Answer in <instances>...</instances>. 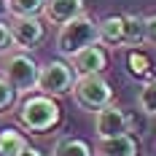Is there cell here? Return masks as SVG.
I'll return each instance as SVG.
<instances>
[{"label": "cell", "instance_id": "1", "mask_svg": "<svg viewBox=\"0 0 156 156\" xmlns=\"http://www.w3.org/2000/svg\"><path fill=\"white\" fill-rule=\"evenodd\" d=\"M62 119V110L54 102V97L48 94H32L27 97L22 105H19V113H16V121L24 132H32V135H43L48 129L59 124Z\"/></svg>", "mask_w": 156, "mask_h": 156}, {"label": "cell", "instance_id": "2", "mask_svg": "<svg viewBox=\"0 0 156 156\" xmlns=\"http://www.w3.org/2000/svg\"><path fill=\"white\" fill-rule=\"evenodd\" d=\"M92 43H100V41H97V22H94L92 16L81 14V16H76V19L59 24V32H57V51H59L62 57H70V59H73L78 51H83V48L92 46Z\"/></svg>", "mask_w": 156, "mask_h": 156}, {"label": "cell", "instance_id": "3", "mask_svg": "<svg viewBox=\"0 0 156 156\" xmlns=\"http://www.w3.org/2000/svg\"><path fill=\"white\" fill-rule=\"evenodd\" d=\"M73 97H76V105L89 113H97L100 108H105L113 102V89L110 83L102 78V73H92V76H78L73 83Z\"/></svg>", "mask_w": 156, "mask_h": 156}, {"label": "cell", "instance_id": "4", "mask_svg": "<svg viewBox=\"0 0 156 156\" xmlns=\"http://www.w3.org/2000/svg\"><path fill=\"white\" fill-rule=\"evenodd\" d=\"M76 83V70L73 65H67L65 59H51L43 67H38V83L35 89L41 94H48V97H59V94H67Z\"/></svg>", "mask_w": 156, "mask_h": 156}, {"label": "cell", "instance_id": "5", "mask_svg": "<svg viewBox=\"0 0 156 156\" xmlns=\"http://www.w3.org/2000/svg\"><path fill=\"white\" fill-rule=\"evenodd\" d=\"M38 67L41 65L32 59L30 54H11L5 59V67H3V78L16 89V94H27L35 89L38 83Z\"/></svg>", "mask_w": 156, "mask_h": 156}, {"label": "cell", "instance_id": "6", "mask_svg": "<svg viewBox=\"0 0 156 156\" xmlns=\"http://www.w3.org/2000/svg\"><path fill=\"white\" fill-rule=\"evenodd\" d=\"M8 30H11V38H14V46L22 48V51L38 48L43 43V35H46V27L38 16H14Z\"/></svg>", "mask_w": 156, "mask_h": 156}, {"label": "cell", "instance_id": "7", "mask_svg": "<svg viewBox=\"0 0 156 156\" xmlns=\"http://www.w3.org/2000/svg\"><path fill=\"white\" fill-rule=\"evenodd\" d=\"M94 132H97V137L124 135V132H129V116L110 102V105H105L94 113Z\"/></svg>", "mask_w": 156, "mask_h": 156}, {"label": "cell", "instance_id": "8", "mask_svg": "<svg viewBox=\"0 0 156 156\" xmlns=\"http://www.w3.org/2000/svg\"><path fill=\"white\" fill-rule=\"evenodd\" d=\"M105 67H108V54H105V48L100 46V43H92V46H86L83 51H78L76 57H73V70H76V76L102 73Z\"/></svg>", "mask_w": 156, "mask_h": 156}, {"label": "cell", "instance_id": "9", "mask_svg": "<svg viewBox=\"0 0 156 156\" xmlns=\"http://www.w3.org/2000/svg\"><path fill=\"white\" fill-rule=\"evenodd\" d=\"M81 14H86L83 0H46L43 3V19L51 24H65Z\"/></svg>", "mask_w": 156, "mask_h": 156}, {"label": "cell", "instance_id": "10", "mask_svg": "<svg viewBox=\"0 0 156 156\" xmlns=\"http://www.w3.org/2000/svg\"><path fill=\"white\" fill-rule=\"evenodd\" d=\"M97 154L100 156H140V143L129 132L116 135V137H100Z\"/></svg>", "mask_w": 156, "mask_h": 156}, {"label": "cell", "instance_id": "11", "mask_svg": "<svg viewBox=\"0 0 156 156\" xmlns=\"http://www.w3.org/2000/svg\"><path fill=\"white\" fill-rule=\"evenodd\" d=\"M97 41L105 46L124 43V16H105L97 22Z\"/></svg>", "mask_w": 156, "mask_h": 156}, {"label": "cell", "instance_id": "12", "mask_svg": "<svg viewBox=\"0 0 156 156\" xmlns=\"http://www.w3.org/2000/svg\"><path fill=\"white\" fill-rule=\"evenodd\" d=\"M51 156H94L92 145L81 137H59L54 143Z\"/></svg>", "mask_w": 156, "mask_h": 156}, {"label": "cell", "instance_id": "13", "mask_svg": "<svg viewBox=\"0 0 156 156\" xmlns=\"http://www.w3.org/2000/svg\"><path fill=\"white\" fill-rule=\"evenodd\" d=\"M27 148V137L16 129H0V156H19Z\"/></svg>", "mask_w": 156, "mask_h": 156}, {"label": "cell", "instance_id": "14", "mask_svg": "<svg viewBox=\"0 0 156 156\" xmlns=\"http://www.w3.org/2000/svg\"><path fill=\"white\" fill-rule=\"evenodd\" d=\"M124 43L126 46H143L145 43V22H143V16H135V14L124 16Z\"/></svg>", "mask_w": 156, "mask_h": 156}, {"label": "cell", "instance_id": "15", "mask_svg": "<svg viewBox=\"0 0 156 156\" xmlns=\"http://www.w3.org/2000/svg\"><path fill=\"white\" fill-rule=\"evenodd\" d=\"M11 16H41L46 0H3Z\"/></svg>", "mask_w": 156, "mask_h": 156}, {"label": "cell", "instance_id": "16", "mask_svg": "<svg viewBox=\"0 0 156 156\" xmlns=\"http://www.w3.org/2000/svg\"><path fill=\"white\" fill-rule=\"evenodd\" d=\"M126 70L135 78H140V81H148V78H151V59H148L143 51L132 48V51L126 54Z\"/></svg>", "mask_w": 156, "mask_h": 156}, {"label": "cell", "instance_id": "17", "mask_svg": "<svg viewBox=\"0 0 156 156\" xmlns=\"http://www.w3.org/2000/svg\"><path fill=\"white\" fill-rule=\"evenodd\" d=\"M137 105L145 116H156V78H148L137 94Z\"/></svg>", "mask_w": 156, "mask_h": 156}, {"label": "cell", "instance_id": "18", "mask_svg": "<svg viewBox=\"0 0 156 156\" xmlns=\"http://www.w3.org/2000/svg\"><path fill=\"white\" fill-rule=\"evenodd\" d=\"M16 97H19L16 89H14V86H11L3 76H0V116H3V113H8V110L16 105Z\"/></svg>", "mask_w": 156, "mask_h": 156}, {"label": "cell", "instance_id": "19", "mask_svg": "<svg viewBox=\"0 0 156 156\" xmlns=\"http://www.w3.org/2000/svg\"><path fill=\"white\" fill-rule=\"evenodd\" d=\"M14 48V38H11V30H8V24L0 19V54H8Z\"/></svg>", "mask_w": 156, "mask_h": 156}, {"label": "cell", "instance_id": "20", "mask_svg": "<svg viewBox=\"0 0 156 156\" xmlns=\"http://www.w3.org/2000/svg\"><path fill=\"white\" fill-rule=\"evenodd\" d=\"M143 22H145V43L156 46V14L143 16Z\"/></svg>", "mask_w": 156, "mask_h": 156}, {"label": "cell", "instance_id": "21", "mask_svg": "<svg viewBox=\"0 0 156 156\" xmlns=\"http://www.w3.org/2000/svg\"><path fill=\"white\" fill-rule=\"evenodd\" d=\"M19 156H43V151H38V148H30V145H27Z\"/></svg>", "mask_w": 156, "mask_h": 156}, {"label": "cell", "instance_id": "22", "mask_svg": "<svg viewBox=\"0 0 156 156\" xmlns=\"http://www.w3.org/2000/svg\"><path fill=\"white\" fill-rule=\"evenodd\" d=\"M3 14H5V3L0 0V19H3Z\"/></svg>", "mask_w": 156, "mask_h": 156}, {"label": "cell", "instance_id": "23", "mask_svg": "<svg viewBox=\"0 0 156 156\" xmlns=\"http://www.w3.org/2000/svg\"><path fill=\"white\" fill-rule=\"evenodd\" d=\"M97 156H100V154H97Z\"/></svg>", "mask_w": 156, "mask_h": 156}]
</instances>
